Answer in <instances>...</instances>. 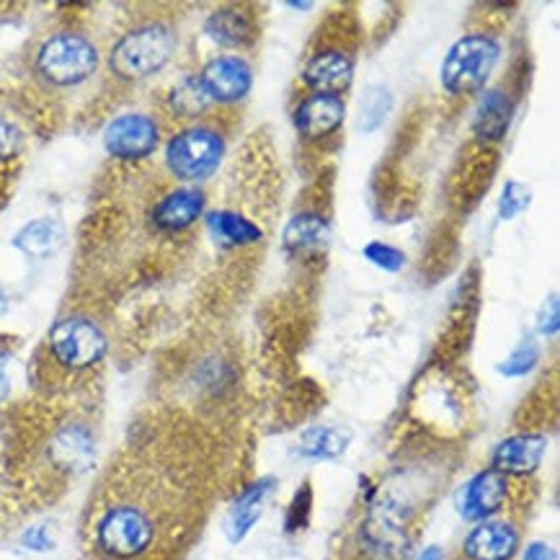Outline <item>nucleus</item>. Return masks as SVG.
<instances>
[{
  "mask_svg": "<svg viewBox=\"0 0 560 560\" xmlns=\"http://www.w3.org/2000/svg\"><path fill=\"white\" fill-rule=\"evenodd\" d=\"M349 444L351 434L347 429L320 423V427H311L300 434L298 452L305 459H336L349 450Z\"/></svg>",
  "mask_w": 560,
  "mask_h": 560,
  "instance_id": "obj_21",
  "label": "nucleus"
},
{
  "mask_svg": "<svg viewBox=\"0 0 560 560\" xmlns=\"http://www.w3.org/2000/svg\"><path fill=\"white\" fill-rule=\"evenodd\" d=\"M19 145V135L13 132L11 127L0 125V155H9L13 153V148Z\"/></svg>",
  "mask_w": 560,
  "mask_h": 560,
  "instance_id": "obj_33",
  "label": "nucleus"
},
{
  "mask_svg": "<svg viewBox=\"0 0 560 560\" xmlns=\"http://www.w3.org/2000/svg\"><path fill=\"white\" fill-rule=\"evenodd\" d=\"M106 336L89 318H65L49 331V351L65 370H89L106 357Z\"/></svg>",
  "mask_w": 560,
  "mask_h": 560,
  "instance_id": "obj_6",
  "label": "nucleus"
},
{
  "mask_svg": "<svg viewBox=\"0 0 560 560\" xmlns=\"http://www.w3.org/2000/svg\"><path fill=\"white\" fill-rule=\"evenodd\" d=\"M205 34L214 45L238 49L256 39V21L241 5H225L210 13V19L205 21Z\"/></svg>",
  "mask_w": 560,
  "mask_h": 560,
  "instance_id": "obj_18",
  "label": "nucleus"
},
{
  "mask_svg": "<svg viewBox=\"0 0 560 560\" xmlns=\"http://www.w3.org/2000/svg\"><path fill=\"white\" fill-rule=\"evenodd\" d=\"M509 501V478L501 476L493 468H486L465 480V486L459 488L455 504L457 512L465 522H486L493 520Z\"/></svg>",
  "mask_w": 560,
  "mask_h": 560,
  "instance_id": "obj_7",
  "label": "nucleus"
},
{
  "mask_svg": "<svg viewBox=\"0 0 560 560\" xmlns=\"http://www.w3.org/2000/svg\"><path fill=\"white\" fill-rule=\"evenodd\" d=\"M9 395H11V380L3 370H0V400H5Z\"/></svg>",
  "mask_w": 560,
  "mask_h": 560,
  "instance_id": "obj_35",
  "label": "nucleus"
},
{
  "mask_svg": "<svg viewBox=\"0 0 560 560\" xmlns=\"http://www.w3.org/2000/svg\"><path fill=\"white\" fill-rule=\"evenodd\" d=\"M362 256L368 258L370 264H375L377 269L383 271H400L406 267V254L400 248L390 246V243H383V241H372L368 246L362 248Z\"/></svg>",
  "mask_w": 560,
  "mask_h": 560,
  "instance_id": "obj_28",
  "label": "nucleus"
},
{
  "mask_svg": "<svg viewBox=\"0 0 560 560\" xmlns=\"http://www.w3.org/2000/svg\"><path fill=\"white\" fill-rule=\"evenodd\" d=\"M520 529L509 520H486L465 535L463 556L468 560H514L520 552Z\"/></svg>",
  "mask_w": 560,
  "mask_h": 560,
  "instance_id": "obj_12",
  "label": "nucleus"
},
{
  "mask_svg": "<svg viewBox=\"0 0 560 560\" xmlns=\"http://www.w3.org/2000/svg\"><path fill=\"white\" fill-rule=\"evenodd\" d=\"M540 362V347L535 341H522L504 362L499 364V372L504 377H524L527 372L535 370V364Z\"/></svg>",
  "mask_w": 560,
  "mask_h": 560,
  "instance_id": "obj_27",
  "label": "nucleus"
},
{
  "mask_svg": "<svg viewBox=\"0 0 560 560\" xmlns=\"http://www.w3.org/2000/svg\"><path fill=\"white\" fill-rule=\"evenodd\" d=\"M176 52V34L163 24H148L125 34L112 49V70L121 78L155 75Z\"/></svg>",
  "mask_w": 560,
  "mask_h": 560,
  "instance_id": "obj_2",
  "label": "nucleus"
},
{
  "mask_svg": "<svg viewBox=\"0 0 560 560\" xmlns=\"http://www.w3.org/2000/svg\"><path fill=\"white\" fill-rule=\"evenodd\" d=\"M529 207V189L520 182H506L504 191H501L499 202V218L501 220H514L516 214L524 212Z\"/></svg>",
  "mask_w": 560,
  "mask_h": 560,
  "instance_id": "obj_29",
  "label": "nucleus"
},
{
  "mask_svg": "<svg viewBox=\"0 0 560 560\" xmlns=\"http://www.w3.org/2000/svg\"><path fill=\"white\" fill-rule=\"evenodd\" d=\"M303 81L313 93H328V96H341L354 81V60L339 47H326L311 55L305 62Z\"/></svg>",
  "mask_w": 560,
  "mask_h": 560,
  "instance_id": "obj_13",
  "label": "nucleus"
},
{
  "mask_svg": "<svg viewBox=\"0 0 560 560\" xmlns=\"http://www.w3.org/2000/svg\"><path fill=\"white\" fill-rule=\"evenodd\" d=\"M560 326L558 318V294H550V300H545L540 315H537V331L542 336H556Z\"/></svg>",
  "mask_w": 560,
  "mask_h": 560,
  "instance_id": "obj_31",
  "label": "nucleus"
},
{
  "mask_svg": "<svg viewBox=\"0 0 560 560\" xmlns=\"http://www.w3.org/2000/svg\"><path fill=\"white\" fill-rule=\"evenodd\" d=\"M294 127L307 140L331 138L336 129H341L347 119V104L341 96H328V93H311L294 109Z\"/></svg>",
  "mask_w": 560,
  "mask_h": 560,
  "instance_id": "obj_14",
  "label": "nucleus"
},
{
  "mask_svg": "<svg viewBox=\"0 0 560 560\" xmlns=\"http://www.w3.org/2000/svg\"><path fill=\"white\" fill-rule=\"evenodd\" d=\"M514 117V102L504 89H491L480 96L472 112V135L480 142H499L506 138Z\"/></svg>",
  "mask_w": 560,
  "mask_h": 560,
  "instance_id": "obj_17",
  "label": "nucleus"
},
{
  "mask_svg": "<svg viewBox=\"0 0 560 560\" xmlns=\"http://www.w3.org/2000/svg\"><path fill=\"white\" fill-rule=\"evenodd\" d=\"M524 560H556V550L548 542H529L524 550Z\"/></svg>",
  "mask_w": 560,
  "mask_h": 560,
  "instance_id": "obj_32",
  "label": "nucleus"
},
{
  "mask_svg": "<svg viewBox=\"0 0 560 560\" xmlns=\"http://www.w3.org/2000/svg\"><path fill=\"white\" fill-rule=\"evenodd\" d=\"M155 540V522L145 509L117 504L98 516L96 545L104 556L129 560L150 550Z\"/></svg>",
  "mask_w": 560,
  "mask_h": 560,
  "instance_id": "obj_3",
  "label": "nucleus"
},
{
  "mask_svg": "<svg viewBox=\"0 0 560 560\" xmlns=\"http://www.w3.org/2000/svg\"><path fill=\"white\" fill-rule=\"evenodd\" d=\"M393 109V93L385 85H368L362 102H359V132L372 135L383 127L387 114Z\"/></svg>",
  "mask_w": 560,
  "mask_h": 560,
  "instance_id": "obj_24",
  "label": "nucleus"
},
{
  "mask_svg": "<svg viewBox=\"0 0 560 560\" xmlns=\"http://www.w3.org/2000/svg\"><path fill=\"white\" fill-rule=\"evenodd\" d=\"M62 238H65V230L60 222L45 218V220L28 222L26 228H21L16 238H13V246L24 250V254L32 258H45V256H52L55 250L62 246Z\"/></svg>",
  "mask_w": 560,
  "mask_h": 560,
  "instance_id": "obj_23",
  "label": "nucleus"
},
{
  "mask_svg": "<svg viewBox=\"0 0 560 560\" xmlns=\"http://www.w3.org/2000/svg\"><path fill=\"white\" fill-rule=\"evenodd\" d=\"M207 96L218 104H235L248 96L250 85H254V70L238 55L214 57L205 65L202 78Z\"/></svg>",
  "mask_w": 560,
  "mask_h": 560,
  "instance_id": "obj_11",
  "label": "nucleus"
},
{
  "mask_svg": "<svg viewBox=\"0 0 560 560\" xmlns=\"http://www.w3.org/2000/svg\"><path fill=\"white\" fill-rule=\"evenodd\" d=\"M548 436L537 432H520L501 440L491 452V468L506 478L533 476L548 455Z\"/></svg>",
  "mask_w": 560,
  "mask_h": 560,
  "instance_id": "obj_10",
  "label": "nucleus"
},
{
  "mask_svg": "<svg viewBox=\"0 0 560 560\" xmlns=\"http://www.w3.org/2000/svg\"><path fill=\"white\" fill-rule=\"evenodd\" d=\"M275 488H277V478L271 476L258 478L256 483H250L246 491L235 499V504L230 509L228 522H225V533L230 542L246 540L250 529L256 527V522L261 520L264 506H267V501L271 493H275Z\"/></svg>",
  "mask_w": 560,
  "mask_h": 560,
  "instance_id": "obj_15",
  "label": "nucleus"
},
{
  "mask_svg": "<svg viewBox=\"0 0 560 560\" xmlns=\"http://www.w3.org/2000/svg\"><path fill=\"white\" fill-rule=\"evenodd\" d=\"M21 545H24L26 550H34V552H49L55 548V537L45 524H34V527H28L24 537H21Z\"/></svg>",
  "mask_w": 560,
  "mask_h": 560,
  "instance_id": "obj_30",
  "label": "nucleus"
},
{
  "mask_svg": "<svg viewBox=\"0 0 560 560\" xmlns=\"http://www.w3.org/2000/svg\"><path fill=\"white\" fill-rule=\"evenodd\" d=\"M98 52L81 34H55L37 52V70L55 85H75L93 75Z\"/></svg>",
  "mask_w": 560,
  "mask_h": 560,
  "instance_id": "obj_5",
  "label": "nucleus"
},
{
  "mask_svg": "<svg viewBox=\"0 0 560 560\" xmlns=\"http://www.w3.org/2000/svg\"><path fill=\"white\" fill-rule=\"evenodd\" d=\"M364 542L380 558H398L408 548L404 506L393 499H380L364 520Z\"/></svg>",
  "mask_w": 560,
  "mask_h": 560,
  "instance_id": "obj_9",
  "label": "nucleus"
},
{
  "mask_svg": "<svg viewBox=\"0 0 560 560\" xmlns=\"http://www.w3.org/2000/svg\"><path fill=\"white\" fill-rule=\"evenodd\" d=\"M290 5V9H294V11H307V9H313V3H287Z\"/></svg>",
  "mask_w": 560,
  "mask_h": 560,
  "instance_id": "obj_36",
  "label": "nucleus"
},
{
  "mask_svg": "<svg viewBox=\"0 0 560 560\" xmlns=\"http://www.w3.org/2000/svg\"><path fill=\"white\" fill-rule=\"evenodd\" d=\"M202 212H205V194L202 191L176 189L158 202L153 220L161 230H168V233H182V230L191 228L194 222L202 218Z\"/></svg>",
  "mask_w": 560,
  "mask_h": 560,
  "instance_id": "obj_19",
  "label": "nucleus"
},
{
  "mask_svg": "<svg viewBox=\"0 0 560 560\" xmlns=\"http://www.w3.org/2000/svg\"><path fill=\"white\" fill-rule=\"evenodd\" d=\"M416 560H444V552H442L440 545H429V548H423L419 552V558H416Z\"/></svg>",
  "mask_w": 560,
  "mask_h": 560,
  "instance_id": "obj_34",
  "label": "nucleus"
},
{
  "mask_svg": "<svg viewBox=\"0 0 560 560\" xmlns=\"http://www.w3.org/2000/svg\"><path fill=\"white\" fill-rule=\"evenodd\" d=\"M158 142H161V132L153 117L148 114H125L117 117L106 127L104 145L109 155L121 158V161H140L155 153Z\"/></svg>",
  "mask_w": 560,
  "mask_h": 560,
  "instance_id": "obj_8",
  "label": "nucleus"
},
{
  "mask_svg": "<svg viewBox=\"0 0 560 560\" xmlns=\"http://www.w3.org/2000/svg\"><path fill=\"white\" fill-rule=\"evenodd\" d=\"M311 512H313V488L311 483H303L294 491V497L287 506V516H284V529L287 535L303 533L311 522Z\"/></svg>",
  "mask_w": 560,
  "mask_h": 560,
  "instance_id": "obj_26",
  "label": "nucleus"
},
{
  "mask_svg": "<svg viewBox=\"0 0 560 560\" xmlns=\"http://www.w3.org/2000/svg\"><path fill=\"white\" fill-rule=\"evenodd\" d=\"M501 55L499 42L491 34H465L450 47L442 62V89L452 96H470L483 89Z\"/></svg>",
  "mask_w": 560,
  "mask_h": 560,
  "instance_id": "obj_1",
  "label": "nucleus"
},
{
  "mask_svg": "<svg viewBox=\"0 0 560 560\" xmlns=\"http://www.w3.org/2000/svg\"><path fill=\"white\" fill-rule=\"evenodd\" d=\"M212 104V98L207 96L205 85L199 78H184L182 83L171 91V109H174L182 119L199 117L207 112V106Z\"/></svg>",
  "mask_w": 560,
  "mask_h": 560,
  "instance_id": "obj_25",
  "label": "nucleus"
},
{
  "mask_svg": "<svg viewBox=\"0 0 560 560\" xmlns=\"http://www.w3.org/2000/svg\"><path fill=\"white\" fill-rule=\"evenodd\" d=\"M49 457H52V463L60 470L83 472L93 465L96 442H93V434L83 427V423H70V427H62L60 432L52 436Z\"/></svg>",
  "mask_w": 560,
  "mask_h": 560,
  "instance_id": "obj_16",
  "label": "nucleus"
},
{
  "mask_svg": "<svg viewBox=\"0 0 560 560\" xmlns=\"http://www.w3.org/2000/svg\"><path fill=\"white\" fill-rule=\"evenodd\" d=\"M225 155V140L210 127H191L178 132L166 148L171 174L184 182H205L220 168Z\"/></svg>",
  "mask_w": 560,
  "mask_h": 560,
  "instance_id": "obj_4",
  "label": "nucleus"
},
{
  "mask_svg": "<svg viewBox=\"0 0 560 560\" xmlns=\"http://www.w3.org/2000/svg\"><path fill=\"white\" fill-rule=\"evenodd\" d=\"M207 228L214 235V241L225 243V246H254L264 238L261 228L256 222H250L243 214L233 210H218L207 218Z\"/></svg>",
  "mask_w": 560,
  "mask_h": 560,
  "instance_id": "obj_22",
  "label": "nucleus"
},
{
  "mask_svg": "<svg viewBox=\"0 0 560 560\" xmlns=\"http://www.w3.org/2000/svg\"><path fill=\"white\" fill-rule=\"evenodd\" d=\"M331 238L328 220L318 212H300L284 228V250L292 256H307L326 248Z\"/></svg>",
  "mask_w": 560,
  "mask_h": 560,
  "instance_id": "obj_20",
  "label": "nucleus"
}]
</instances>
